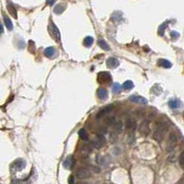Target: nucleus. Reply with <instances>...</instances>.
<instances>
[{
	"label": "nucleus",
	"instance_id": "obj_1",
	"mask_svg": "<svg viewBox=\"0 0 184 184\" xmlns=\"http://www.w3.org/2000/svg\"><path fill=\"white\" fill-rule=\"evenodd\" d=\"M168 130V125L166 124V122H160V123L156 125V128L154 132V136H153V138H154L156 142L161 143Z\"/></svg>",
	"mask_w": 184,
	"mask_h": 184
},
{
	"label": "nucleus",
	"instance_id": "obj_2",
	"mask_svg": "<svg viewBox=\"0 0 184 184\" xmlns=\"http://www.w3.org/2000/svg\"><path fill=\"white\" fill-rule=\"evenodd\" d=\"M48 30H49V33H50V35L52 36V38H53L56 42H59L60 41V33H59L58 28L56 27V26L53 22H51Z\"/></svg>",
	"mask_w": 184,
	"mask_h": 184
},
{
	"label": "nucleus",
	"instance_id": "obj_3",
	"mask_svg": "<svg viewBox=\"0 0 184 184\" xmlns=\"http://www.w3.org/2000/svg\"><path fill=\"white\" fill-rule=\"evenodd\" d=\"M92 143H93L94 147L95 149H100V148H102L103 146H105V144H106V139H105L104 135L97 133L96 137L94 139V141Z\"/></svg>",
	"mask_w": 184,
	"mask_h": 184
},
{
	"label": "nucleus",
	"instance_id": "obj_4",
	"mask_svg": "<svg viewBox=\"0 0 184 184\" xmlns=\"http://www.w3.org/2000/svg\"><path fill=\"white\" fill-rule=\"evenodd\" d=\"M112 80L110 73H108L107 71H103V72H99L97 75V81L99 83H108L110 82Z\"/></svg>",
	"mask_w": 184,
	"mask_h": 184
},
{
	"label": "nucleus",
	"instance_id": "obj_5",
	"mask_svg": "<svg viewBox=\"0 0 184 184\" xmlns=\"http://www.w3.org/2000/svg\"><path fill=\"white\" fill-rule=\"evenodd\" d=\"M90 170L88 168H81L78 169V171L76 173V176L81 179H88L90 177Z\"/></svg>",
	"mask_w": 184,
	"mask_h": 184
},
{
	"label": "nucleus",
	"instance_id": "obj_6",
	"mask_svg": "<svg viewBox=\"0 0 184 184\" xmlns=\"http://www.w3.org/2000/svg\"><path fill=\"white\" fill-rule=\"evenodd\" d=\"M139 132L141 133L143 136H147L150 132V128H149V124L147 121H143V123L139 127Z\"/></svg>",
	"mask_w": 184,
	"mask_h": 184
},
{
	"label": "nucleus",
	"instance_id": "obj_7",
	"mask_svg": "<svg viewBox=\"0 0 184 184\" xmlns=\"http://www.w3.org/2000/svg\"><path fill=\"white\" fill-rule=\"evenodd\" d=\"M125 127L127 130H129L130 131H134L135 129L137 127V122L134 119H127L126 122H125Z\"/></svg>",
	"mask_w": 184,
	"mask_h": 184
},
{
	"label": "nucleus",
	"instance_id": "obj_8",
	"mask_svg": "<svg viewBox=\"0 0 184 184\" xmlns=\"http://www.w3.org/2000/svg\"><path fill=\"white\" fill-rule=\"evenodd\" d=\"M113 109V106L112 105H110V106H107V107H105L104 108H102L101 110H99V112L97 113V116H96V117L99 119H102V117H104L106 115H107V114L110 112L111 110Z\"/></svg>",
	"mask_w": 184,
	"mask_h": 184
},
{
	"label": "nucleus",
	"instance_id": "obj_9",
	"mask_svg": "<svg viewBox=\"0 0 184 184\" xmlns=\"http://www.w3.org/2000/svg\"><path fill=\"white\" fill-rule=\"evenodd\" d=\"M130 101H132L134 103H137V104H140V105H147L148 104V101L144 98V97H142V96H137V95H130Z\"/></svg>",
	"mask_w": 184,
	"mask_h": 184
},
{
	"label": "nucleus",
	"instance_id": "obj_10",
	"mask_svg": "<svg viewBox=\"0 0 184 184\" xmlns=\"http://www.w3.org/2000/svg\"><path fill=\"white\" fill-rule=\"evenodd\" d=\"M169 146H170V151H172L173 149L175 148V146H176L177 144V142H178V138H177V135L175 133H171L169 136Z\"/></svg>",
	"mask_w": 184,
	"mask_h": 184
},
{
	"label": "nucleus",
	"instance_id": "obj_11",
	"mask_svg": "<svg viewBox=\"0 0 184 184\" xmlns=\"http://www.w3.org/2000/svg\"><path fill=\"white\" fill-rule=\"evenodd\" d=\"M119 60H117V58H109L107 60V65L108 68L115 69V68L117 67V66H119Z\"/></svg>",
	"mask_w": 184,
	"mask_h": 184
},
{
	"label": "nucleus",
	"instance_id": "obj_12",
	"mask_svg": "<svg viewBox=\"0 0 184 184\" xmlns=\"http://www.w3.org/2000/svg\"><path fill=\"white\" fill-rule=\"evenodd\" d=\"M43 54H45V56H47V58H54V56H56V49H55V47H53V46L47 47L46 49L45 50V52H43Z\"/></svg>",
	"mask_w": 184,
	"mask_h": 184
},
{
	"label": "nucleus",
	"instance_id": "obj_13",
	"mask_svg": "<svg viewBox=\"0 0 184 184\" xmlns=\"http://www.w3.org/2000/svg\"><path fill=\"white\" fill-rule=\"evenodd\" d=\"M107 91L106 89H104V88H99L97 90V96H98V98L100 100H103V101H105L107 98Z\"/></svg>",
	"mask_w": 184,
	"mask_h": 184
},
{
	"label": "nucleus",
	"instance_id": "obj_14",
	"mask_svg": "<svg viewBox=\"0 0 184 184\" xmlns=\"http://www.w3.org/2000/svg\"><path fill=\"white\" fill-rule=\"evenodd\" d=\"M112 128L114 130V132L119 134L120 131L122 130V129H123V124H122L121 121H116L115 123H114V125L112 126Z\"/></svg>",
	"mask_w": 184,
	"mask_h": 184
},
{
	"label": "nucleus",
	"instance_id": "obj_15",
	"mask_svg": "<svg viewBox=\"0 0 184 184\" xmlns=\"http://www.w3.org/2000/svg\"><path fill=\"white\" fill-rule=\"evenodd\" d=\"M73 164H74V160H73L71 155L68 156L63 162V166H64V168H71V166H73Z\"/></svg>",
	"mask_w": 184,
	"mask_h": 184
},
{
	"label": "nucleus",
	"instance_id": "obj_16",
	"mask_svg": "<svg viewBox=\"0 0 184 184\" xmlns=\"http://www.w3.org/2000/svg\"><path fill=\"white\" fill-rule=\"evenodd\" d=\"M168 105L169 107L173 108V109H178L181 107V102L179 101V100H177V99H173V100H170V101L168 102Z\"/></svg>",
	"mask_w": 184,
	"mask_h": 184
},
{
	"label": "nucleus",
	"instance_id": "obj_17",
	"mask_svg": "<svg viewBox=\"0 0 184 184\" xmlns=\"http://www.w3.org/2000/svg\"><path fill=\"white\" fill-rule=\"evenodd\" d=\"M158 65L161 66V67L165 68V69H169V68H171V66H172V64L166 59H159Z\"/></svg>",
	"mask_w": 184,
	"mask_h": 184
},
{
	"label": "nucleus",
	"instance_id": "obj_18",
	"mask_svg": "<svg viewBox=\"0 0 184 184\" xmlns=\"http://www.w3.org/2000/svg\"><path fill=\"white\" fill-rule=\"evenodd\" d=\"M7 8L8 12H10V14H11L13 17H14V18H17V10H16L15 7L13 6L11 3H8V4H7Z\"/></svg>",
	"mask_w": 184,
	"mask_h": 184
},
{
	"label": "nucleus",
	"instance_id": "obj_19",
	"mask_svg": "<svg viewBox=\"0 0 184 184\" xmlns=\"http://www.w3.org/2000/svg\"><path fill=\"white\" fill-rule=\"evenodd\" d=\"M116 122V119H115V117H107L106 119H105L104 121V123L106 126H108V127H112L114 125V123Z\"/></svg>",
	"mask_w": 184,
	"mask_h": 184
},
{
	"label": "nucleus",
	"instance_id": "obj_20",
	"mask_svg": "<svg viewBox=\"0 0 184 184\" xmlns=\"http://www.w3.org/2000/svg\"><path fill=\"white\" fill-rule=\"evenodd\" d=\"M4 21H5V25H6L7 29L11 31L13 29V24H12V21L10 20V18L7 16H4Z\"/></svg>",
	"mask_w": 184,
	"mask_h": 184
},
{
	"label": "nucleus",
	"instance_id": "obj_21",
	"mask_svg": "<svg viewBox=\"0 0 184 184\" xmlns=\"http://www.w3.org/2000/svg\"><path fill=\"white\" fill-rule=\"evenodd\" d=\"M98 45H100V47H101L102 49H104V50H109V45L106 43V41H105L104 39H102V38L99 39V40H98Z\"/></svg>",
	"mask_w": 184,
	"mask_h": 184
},
{
	"label": "nucleus",
	"instance_id": "obj_22",
	"mask_svg": "<svg viewBox=\"0 0 184 184\" xmlns=\"http://www.w3.org/2000/svg\"><path fill=\"white\" fill-rule=\"evenodd\" d=\"M14 166L15 168L18 169V170H20V169H22L24 168V166H25V162L23 160H18V161H16L15 163H14Z\"/></svg>",
	"mask_w": 184,
	"mask_h": 184
},
{
	"label": "nucleus",
	"instance_id": "obj_23",
	"mask_svg": "<svg viewBox=\"0 0 184 184\" xmlns=\"http://www.w3.org/2000/svg\"><path fill=\"white\" fill-rule=\"evenodd\" d=\"M79 135H80L81 139H82L83 141H87L88 140V134H87V131L84 129H81L79 130Z\"/></svg>",
	"mask_w": 184,
	"mask_h": 184
},
{
	"label": "nucleus",
	"instance_id": "obj_24",
	"mask_svg": "<svg viewBox=\"0 0 184 184\" xmlns=\"http://www.w3.org/2000/svg\"><path fill=\"white\" fill-rule=\"evenodd\" d=\"M112 91H113V93H115V94L120 93V92H121V85L119 84V82L114 83L113 86H112Z\"/></svg>",
	"mask_w": 184,
	"mask_h": 184
},
{
	"label": "nucleus",
	"instance_id": "obj_25",
	"mask_svg": "<svg viewBox=\"0 0 184 184\" xmlns=\"http://www.w3.org/2000/svg\"><path fill=\"white\" fill-rule=\"evenodd\" d=\"M93 43H94V39L92 38L91 36H88V37H86L84 39V41H83V45H84L85 46H87V47H89V46H91L92 45H93Z\"/></svg>",
	"mask_w": 184,
	"mask_h": 184
},
{
	"label": "nucleus",
	"instance_id": "obj_26",
	"mask_svg": "<svg viewBox=\"0 0 184 184\" xmlns=\"http://www.w3.org/2000/svg\"><path fill=\"white\" fill-rule=\"evenodd\" d=\"M133 86H134V84L131 81H126L123 83V87L126 90H130L131 88H133Z\"/></svg>",
	"mask_w": 184,
	"mask_h": 184
},
{
	"label": "nucleus",
	"instance_id": "obj_27",
	"mask_svg": "<svg viewBox=\"0 0 184 184\" xmlns=\"http://www.w3.org/2000/svg\"><path fill=\"white\" fill-rule=\"evenodd\" d=\"M65 10V7L63 5H58V6H56L55 7V10L54 11L56 13V14H61L63 11Z\"/></svg>",
	"mask_w": 184,
	"mask_h": 184
},
{
	"label": "nucleus",
	"instance_id": "obj_28",
	"mask_svg": "<svg viewBox=\"0 0 184 184\" xmlns=\"http://www.w3.org/2000/svg\"><path fill=\"white\" fill-rule=\"evenodd\" d=\"M179 165H181V168L184 169V153H182L181 155L179 156Z\"/></svg>",
	"mask_w": 184,
	"mask_h": 184
},
{
	"label": "nucleus",
	"instance_id": "obj_29",
	"mask_svg": "<svg viewBox=\"0 0 184 184\" xmlns=\"http://www.w3.org/2000/svg\"><path fill=\"white\" fill-rule=\"evenodd\" d=\"M166 27V23L163 24V26H161V27H160V29H159V34H160V35H163V34H164V30H165Z\"/></svg>",
	"mask_w": 184,
	"mask_h": 184
},
{
	"label": "nucleus",
	"instance_id": "obj_30",
	"mask_svg": "<svg viewBox=\"0 0 184 184\" xmlns=\"http://www.w3.org/2000/svg\"><path fill=\"white\" fill-rule=\"evenodd\" d=\"M106 133H107V130L105 129V128H103V127H101V128H100L99 130H98V134L104 135V134H106Z\"/></svg>",
	"mask_w": 184,
	"mask_h": 184
},
{
	"label": "nucleus",
	"instance_id": "obj_31",
	"mask_svg": "<svg viewBox=\"0 0 184 184\" xmlns=\"http://www.w3.org/2000/svg\"><path fill=\"white\" fill-rule=\"evenodd\" d=\"M56 0H46V3L48 4V5H53V4L55 3Z\"/></svg>",
	"mask_w": 184,
	"mask_h": 184
},
{
	"label": "nucleus",
	"instance_id": "obj_32",
	"mask_svg": "<svg viewBox=\"0 0 184 184\" xmlns=\"http://www.w3.org/2000/svg\"><path fill=\"white\" fill-rule=\"evenodd\" d=\"M171 36L172 37H175V38H177L178 36H179V33H175V32H171Z\"/></svg>",
	"mask_w": 184,
	"mask_h": 184
},
{
	"label": "nucleus",
	"instance_id": "obj_33",
	"mask_svg": "<svg viewBox=\"0 0 184 184\" xmlns=\"http://www.w3.org/2000/svg\"><path fill=\"white\" fill-rule=\"evenodd\" d=\"M69 183H72V182H74V177H73V176H71V177H69Z\"/></svg>",
	"mask_w": 184,
	"mask_h": 184
},
{
	"label": "nucleus",
	"instance_id": "obj_34",
	"mask_svg": "<svg viewBox=\"0 0 184 184\" xmlns=\"http://www.w3.org/2000/svg\"><path fill=\"white\" fill-rule=\"evenodd\" d=\"M1 33H3V25L1 24Z\"/></svg>",
	"mask_w": 184,
	"mask_h": 184
}]
</instances>
